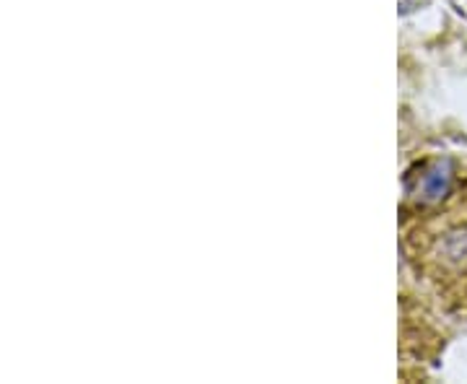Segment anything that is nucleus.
I'll return each mask as SVG.
<instances>
[{
    "instance_id": "nucleus-2",
    "label": "nucleus",
    "mask_w": 467,
    "mask_h": 384,
    "mask_svg": "<svg viewBox=\"0 0 467 384\" xmlns=\"http://www.w3.org/2000/svg\"><path fill=\"white\" fill-rule=\"evenodd\" d=\"M451 167L447 161H436L431 167L423 169V174L418 177V190L413 192L420 202H436L444 195H450L451 190Z\"/></svg>"
},
{
    "instance_id": "nucleus-1",
    "label": "nucleus",
    "mask_w": 467,
    "mask_h": 384,
    "mask_svg": "<svg viewBox=\"0 0 467 384\" xmlns=\"http://www.w3.org/2000/svg\"><path fill=\"white\" fill-rule=\"evenodd\" d=\"M436 263L457 278L467 275V223H450L434 244Z\"/></svg>"
}]
</instances>
